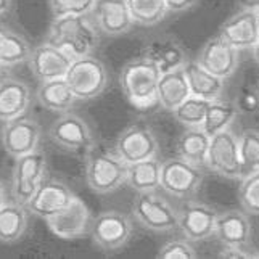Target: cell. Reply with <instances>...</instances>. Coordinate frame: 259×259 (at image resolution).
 Here are the masks:
<instances>
[{
    "label": "cell",
    "mask_w": 259,
    "mask_h": 259,
    "mask_svg": "<svg viewBox=\"0 0 259 259\" xmlns=\"http://www.w3.org/2000/svg\"><path fill=\"white\" fill-rule=\"evenodd\" d=\"M47 42L66 52L71 58L92 55L100 46V34L89 15L55 16L50 24Z\"/></svg>",
    "instance_id": "6da1fadb"
},
{
    "label": "cell",
    "mask_w": 259,
    "mask_h": 259,
    "mask_svg": "<svg viewBox=\"0 0 259 259\" xmlns=\"http://www.w3.org/2000/svg\"><path fill=\"white\" fill-rule=\"evenodd\" d=\"M161 71L145 57L127 61L121 71V87L127 102L139 110L158 103V82Z\"/></svg>",
    "instance_id": "7a4b0ae2"
},
{
    "label": "cell",
    "mask_w": 259,
    "mask_h": 259,
    "mask_svg": "<svg viewBox=\"0 0 259 259\" xmlns=\"http://www.w3.org/2000/svg\"><path fill=\"white\" fill-rule=\"evenodd\" d=\"M127 163H124L114 150L97 144L85 155V182L98 195L118 190L126 184Z\"/></svg>",
    "instance_id": "3957f363"
},
{
    "label": "cell",
    "mask_w": 259,
    "mask_h": 259,
    "mask_svg": "<svg viewBox=\"0 0 259 259\" xmlns=\"http://www.w3.org/2000/svg\"><path fill=\"white\" fill-rule=\"evenodd\" d=\"M132 216L150 232L169 234L177 230V211L156 190L137 192L132 203Z\"/></svg>",
    "instance_id": "277c9868"
},
{
    "label": "cell",
    "mask_w": 259,
    "mask_h": 259,
    "mask_svg": "<svg viewBox=\"0 0 259 259\" xmlns=\"http://www.w3.org/2000/svg\"><path fill=\"white\" fill-rule=\"evenodd\" d=\"M65 81L77 100H91L100 95L108 84V71L103 61L92 55L73 58Z\"/></svg>",
    "instance_id": "5b68a950"
},
{
    "label": "cell",
    "mask_w": 259,
    "mask_h": 259,
    "mask_svg": "<svg viewBox=\"0 0 259 259\" xmlns=\"http://www.w3.org/2000/svg\"><path fill=\"white\" fill-rule=\"evenodd\" d=\"M204 166L211 172L226 179H232V181L243 177L238 137L230 131V127L211 136L206 164Z\"/></svg>",
    "instance_id": "8992f818"
},
{
    "label": "cell",
    "mask_w": 259,
    "mask_h": 259,
    "mask_svg": "<svg viewBox=\"0 0 259 259\" xmlns=\"http://www.w3.org/2000/svg\"><path fill=\"white\" fill-rule=\"evenodd\" d=\"M204 174L200 166L185 161L181 156L161 163L159 189L176 198H190L203 184Z\"/></svg>",
    "instance_id": "52a82bcc"
},
{
    "label": "cell",
    "mask_w": 259,
    "mask_h": 259,
    "mask_svg": "<svg viewBox=\"0 0 259 259\" xmlns=\"http://www.w3.org/2000/svg\"><path fill=\"white\" fill-rule=\"evenodd\" d=\"M49 137L55 145L76 155L85 156L95 145L94 134L89 124L74 113H61L49 129Z\"/></svg>",
    "instance_id": "ba28073f"
},
{
    "label": "cell",
    "mask_w": 259,
    "mask_h": 259,
    "mask_svg": "<svg viewBox=\"0 0 259 259\" xmlns=\"http://www.w3.org/2000/svg\"><path fill=\"white\" fill-rule=\"evenodd\" d=\"M47 174V158L40 150L15 158L12 195L15 201L26 204Z\"/></svg>",
    "instance_id": "9c48e42d"
},
{
    "label": "cell",
    "mask_w": 259,
    "mask_h": 259,
    "mask_svg": "<svg viewBox=\"0 0 259 259\" xmlns=\"http://www.w3.org/2000/svg\"><path fill=\"white\" fill-rule=\"evenodd\" d=\"M134 226L127 214L119 211L100 212L92 221L91 235L94 243L103 251H116L127 245Z\"/></svg>",
    "instance_id": "30bf717a"
},
{
    "label": "cell",
    "mask_w": 259,
    "mask_h": 259,
    "mask_svg": "<svg viewBox=\"0 0 259 259\" xmlns=\"http://www.w3.org/2000/svg\"><path fill=\"white\" fill-rule=\"evenodd\" d=\"M158 150L159 145L155 132L145 124H131L122 129L114 144V151L127 164L155 158Z\"/></svg>",
    "instance_id": "8fae6325"
},
{
    "label": "cell",
    "mask_w": 259,
    "mask_h": 259,
    "mask_svg": "<svg viewBox=\"0 0 259 259\" xmlns=\"http://www.w3.org/2000/svg\"><path fill=\"white\" fill-rule=\"evenodd\" d=\"M218 214L206 203L187 201L177 211V229L190 242H201L214 235Z\"/></svg>",
    "instance_id": "7c38bea8"
},
{
    "label": "cell",
    "mask_w": 259,
    "mask_h": 259,
    "mask_svg": "<svg viewBox=\"0 0 259 259\" xmlns=\"http://www.w3.org/2000/svg\"><path fill=\"white\" fill-rule=\"evenodd\" d=\"M92 221L94 218L91 209L77 196H74V200L66 208L57 212L55 216L46 219L47 227L50 229L52 234L65 240L81 238L91 234Z\"/></svg>",
    "instance_id": "4fadbf2b"
},
{
    "label": "cell",
    "mask_w": 259,
    "mask_h": 259,
    "mask_svg": "<svg viewBox=\"0 0 259 259\" xmlns=\"http://www.w3.org/2000/svg\"><path fill=\"white\" fill-rule=\"evenodd\" d=\"M74 192L65 182L46 177L24 206L34 216L46 221L66 208L74 200Z\"/></svg>",
    "instance_id": "5bb4252c"
},
{
    "label": "cell",
    "mask_w": 259,
    "mask_h": 259,
    "mask_svg": "<svg viewBox=\"0 0 259 259\" xmlns=\"http://www.w3.org/2000/svg\"><path fill=\"white\" fill-rule=\"evenodd\" d=\"M40 126L31 118H16L7 121L2 129V147L12 158L39 150Z\"/></svg>",
    "instance_id": "9a60e30c"
},
{
    "label": "cell",
    "mask_w": 259,
    "mask_h": 259,
    "mask_svg": "<svg viewBox=\"0 0 259 259\" xmlns=\"http://www.w3.org/2000/svg\"><path fill=\"white\" fill-rule=\"evenodd\" d=\"M238 52L240 50L232 47L218 34L204 44L196 61L209 73L226 81L235 73L238 66Z\"/></svg>",
    "instance_id": "2e32d148"
},
{
    "label": "cell",
    "mask_w": 259,
    "mask_h": 259,
    "mask_svg": "<svg viewBox=\"0 0 259 259\" xmlns=\"http://www.w3.org/2000/svg\"><path fill=\"white\" fill-rule=\"evenodd\" d=\"M71 61H73V58L66 52L46 42L42 46L32 49L28 63L34 77L39 82H44L65 77Z\"/></svg>",
    "instance_id": "e0dca14e"
},
{
    "label": "cell",
    "mask_w": 259,
    "mask_h": 259,
    "mask_svg": "<svg viewBox=\"0 0 259 259\" xmlns=\"http://www.w3.org/2000/svg\"><path fill=\"white\" fill-rule=\"evenodd\" d=\"M91 15L98 31L113 37L129 32L134 26L126 0H95Z\"/></svg>",
    "instance_id": "ac0fdd59"
},
{
    "label": "cell",
    "mask_w": 259,
    "mask_h": 259,
    "mask_svg": "<svg viewBox=\"0 0 259 259\" xmlns=\"http://www.w3.org/2000/svg\"><path fill=\"white\" fill-rule=\"evenodd\" d=\"M219 35L237 50L253 49L259 35V16L256 10L242 8L221 26Z\"/></svg>",
    "instance_id": "d6986e66"
},
{
    "label": "cell",
    "mask_w": 259,
    "mask_h": 259,
    "mask_svg": "<svg viewBox=\"0 0 259 259\" xmlns=\"http://www.w3.org/2000/svg\"><path fill=\"white\" fill-rule=\"evenodd\" d=\"M142 57L153 61L161 73L184 68V65L189 61L184 46L176 37H171V35H163V37L150 40L142 49Z\"/></svg>",
    "instance_id": "ffe728a7"
},
{
    "label": "cell",
    "mask_w": 259,
    "mask_h": 259,
    "mask_svg": "<svg viewBox=\"0 0 259 259\" xmlns=\"http://www.w3.org/2000/svg\"><path fill=\"white\" fill-rule=\"evenodd\" d=\"M31 105L29 85L15 77L0 79V121L21 118Z\"/></svg>",
    "instance_id": "44dd1931"
},
{
    "label": "cell",
    "mask_w": 259,
    "mask_h": 259,
    "mask_svg": "<svg viewBox=\"0 0 259 259\" xmlns=\"http://www.w3.org/2000/svg\"><path fill=\"white\" fill-rule=\"evenodd\" d=\"M214 235L224 246H245L251 238V224L243 211H226L218 214Z\"/></svg>",
    "instance_id": "7402d4cb"
},
{
    "label": "cell",
    "mask_w": 259,
    "mask_h": 259,
    "mask_svg": "<svg viewBox=\"0 0 259 259\" xmlns=\"http://www.w3.org/2000/svg\"><path fill=\"white\" fill-rule=\"evenodd\" d=\"M184 73L189 82L190 95L204 98V100H218L224 89V79L214 76L204 69L198 61H187L184 65Z\"/></svg>",
    "instance_id": "603a6c76"
},
{
    "label": "cell",
    "mask_w": 259,
    "mask_h": 259,
    "mask_svg": "<svg viewBox=\"0 0 259 259\" xmlns=\"http://www.w3.org/2000/svg\"><path fill=\"white\" fill-rule=\"evenodd\" d=\"M187 97H190V89L184 68L161 73L158 82V105H161V108L174 111Z\"/></svg>",
    "instance_id": "cb8c5ba5"
},
{
    "label": "cell",
    "mask_w": 259,
    "mask_h": 259,
    "mask_svg": "<svg viewBox=\"0 0 259 259\" xmlns=\"http://www.w3.org/2000/svg\"><path fill=\"white\" fill-rule=\"evenodd\" d=\"M76 95L69 89L65 77L40 82L37 89V102L53 113H66L74 106Z\"/></svg>",
    "instance_id": "d4e9b609"
},
{
    "label": "cell",
    "mask_w": 259,
    "mask_h": 259,
    "mask_svg": "<svg viewBox=\"0 0 259 259\" xmlns=\"http://www.w3.org/2000/svg\"><path fill=\"white\" fill-rule=\"evenodd\" d=\"M28 227V208L18 201H7L0 206V242H18Z\"/></svg>",
    "instance_id": "484cf974"
},
{
    "label": "cell",
    "mask_w": 259,
    "mask_h": 259,
    "mask_svg": "<svg viewBox=\"0 0 259 259\" xmlns=\"http://www.w3.org/2000/svg\"><path fill=\"white\" fill-rule=\"evenodd\" d=\"M209 140L211 137L203 127H187L177 140V153L185 161L203 167L206 164Z\"/></svg>",
    "instance_id": "4316f807"
},
{
    "label": "cell",
    "mask_w": 259,
    "mask_h": 259,
    "mask_svg": "<svg viewBox=\"0 0 259 259\" xmlns=\"http://www.w3.org/2000/svg\"><path fill=\"white\" fill-rule=\"evenodd\" d=\"M32 47L21 34L0 24V66H16L29 60Z\"/></svg>",
    "instance_id": "83f0119b"
},
{
    "label": "cell",
    "mask_w": 259,
    "mask_h": 259,
    "mask_svg": "<svg viewBox=\"0 0 259 259\" xmlns=\"http://www.w3.org/2000/svg\"><path fill=\"white\" fill-rule=\"evenodd\" d=\"M159 176H161V163L155 158L142 159V161L127 164L126 184L136 192L158 190Z\"/></svg>",
    "instance_id": "f1b7e54d"
},
{
    "label": "cell",
    "mask_w": 259,
    "mask_h": 259,
    "mask_svg": "<svg viewBox=\"0 0 259 259\" xmlns=\"http://www.w3.org/2000/svg\"><path fill=\"white\" fill-rule=\"evenodd\" d=\"M238 114V110L235 103L230 102H222V100H212L208 106L206 116H204V121L201 124V127L208 136H214L221 131H226L230 127V124L235 121Z\"/></svg>",
    "instance_id": "f546056e"
},
{
    "label": "cell",
    "mask_w": 259,
    "mask_h": 259,
    "mask_svg": "<svg viewBox=\"0 0 259 259\" xmlns=\"http://www.w3.org/2000/svg\"><path fill=\"white\" fill-rule=\"evenodd\" d=\"M126 4L134 24L144 26V28L156 26L167 15L164 0H126Z\"/></svg>",
    "instance_id": "4dcf8cb0"
},
{
    "label": "cell",
    "mask_w": 259,
    "mask_h": 259,
    "mask_svg": "<svg viewBox=\"0 0 259 259\" xmlns=\"http://www.w3.org/2000/svg\"><path fill=\"white\" fill-rule=\"evenodd\" d=\"M209 103H211L209 100L190 95L172 113L176 116V119L181 124H184L185 127H201Z\"/></svg>",
    "instance_id": "1f68e13d"
},
{
    "label": "cell",
    "mask_w": 259,
    "mask_h": 259,
    "mask_svg": "<svg viewBox=\"0 0 259 259\" xmlns=\"http://www.w3.org/2000/svg\"><path fill=\"white\" fill-rule=\"evenodd\" d=\"M240 159H242L243 176L259 171V132L245 131L238 137Z\"/></svg>",
    "instance_id": "d6a6232c"
},
{
    "label": "cell",
    "mask_w": 259,
    "mask_h": 259,
    "mask_svg": "<svg viewBox=\"0 0 259 259\" xmlns=\"http://www.w3.org/2000/svg\"><path fill=\"white\" fill-rule=\"evenodd\" d=\"M238 200L245 212L259 216V171L245 174L242 177Z\"/></svg>",
    "instance_id": "836d02e7"
},
{
    "label": "cell",
    "mask_w": 259,
    "mask_h": 259,
    "mask_svg": "<svg viewBox=\"0 0 259 259\" xmlns=\"http://www.w3.org/2000/svg\"><path fill=\"white\" fill-rule=\"evenodd\" d=\"M53 16L91 15L95 0H49Z\"/></svg>",
    "instance_id": "e575fe53"
},
{
    "label": "cell",
    "mask_w": 259,
    "mask_h": 259,
    "mask_svg": "<svg viewBox=\"0 0 259 259\" xmlns=\"http://www.w3.org/2000/svg\"><path fill=\"white\" fill-rule=\"evenodd\" d=\"M158 257L163 259H192L196 257V251L192 246L190 240H171L161 246Z\"/></svg>",
    "instance_id": "d590c367"
},
{
    "label": "cell",
    "mask_w": 259,
    "mask_h": 259,
    "mask_svg": "<svg viewBox=\"0 0 259 259\" xmlns=\"http://www.w3.org/2000/svg\"><path fill=\"white\" fill-rule=\"evenodd\" d=\"M235 106L238 113L256 114L259 111V87L253 84L243 85L237 95Z\"/></svg>",
    "instance_id": "8d00e7d4"
},
{
    "label": "cell",
    "mask_w": 259,
    "mask_h": 259,
    "mask_svg": "<svg viewBox=\"0 0 259 259\" xmlns=\"http://www.w3.org/2000/svg\"><path fill=\"white\" fill-rule=\"evenodd\" d=\"M198 0H164L167 13H184L196 5Z\"/></svg>",
    "instance_id": "74e56055"
},
{
    "label": "cell",
    "mask_w": 259,
    "mask_h": 259,
    "mask_svg": "<svg viewBox=\"0 0 259 259\" xmlns=\"http://www.w3.org/2000/svg\"><path fill=\"white\" fill-rule=\"evenodd\" d=\"M221 257H251L254 256L245 249V246H224V249L219 253Z\"/></svg>",
    "instance_id": "f35d334b"
},
{
    "label": "cell",
    "mask_w": 259,
    "mask_h": 259,
    "mask_svg": "<svg viewBox=\"0 0 259 259\" xmlns=\"http://www.w3.org/2000/svg\"><path fill=\"white\" fill-rule=\"evenodd\" d=\"M240 8H245V10H256L259 7V0H237Z\"/></svg>",
    "instance_id": "ab89813d"
},
{
    "label": "cell",
    "mask_w": 259,
    "mask_h": 259,
    "mask_svg": "<svg viewBox=\"0 0 259 259\" xmlns=\"http://www.w3.org/2000/svg\"><path fill=\"white\" fill-rule=\"evenodd\" d=\"M10 10H12V0H0V18L8 15Z\"/></svg>",
    "instance_id": "60d3db41"
},
{
    "label": "cell",
    "mask_w": 259,
    "mask_h": 259,
    "mask_svg": "<svg viewBox=\"0 0 259 259\" xmlns=\"http://www.w3.org/2000/svg\"><path fill=\"white\" fill-rule=\"evenodd\" d=\"M5 203H7L5 185H4V182H2V179H0V206H2V204H5Z\"/></svg>",
    "instance_id": "b9f144b4"
},
{
    "label": "cell",
    "mask_w": 259,
    "mask_h": 259,
    "mask_svg": "<svg viewBox=\"0 0 259 259\" xmlns=\"http://www.w3.org/2000/svg\"><path fill=\"white\" fill-rule=\"evenodd\" d=\"M253 58L256 60V63L259 65V35H257V40H256V44L253 46Z\"/></svg>",
    "instance_id": "7bdbcfd3"
},
{
    "label": "cell",
    "mask_w": 259,
    "mask_h": 259,
    "mask_svg": "<svg viewBox=\"0 0 259 259\" xmlns=\"http://www.w3.org/2000/svg\"><path fill=\"white\" fill-rule=\"evenodd\" d=\"M256 13H257V16H259V7L256 8Z\"/></svg>",
    "instance_id": "ee69618b"
},
{
    "label": "cell",
    "mask_w": 259,
    "mask_h": 259,
    "mask_svg": "<svg viewBox=\"0 0 259 259\" xmlns=\"http://www.w3.org/2000/svg\"><path fill=\"white\" fill-rule=\"evenodd\" d=\"M257 87H259V84H257Z\"/></svg>",
    "instance_id": "f6af8a7d"
},
{
    "label": "cell",
    "mask_w": 259,
    "mask_h": 259,
    "mask_svg": "<svg viewBox=\"0 0 259 259\" xmlns=\"http://www.w3.org/2000/svg\"><path fill=\"white\" fill-rule=\"evenodd\" d=\"M0 68H2V66H0Z\"/></svg>",
    "instance_id": "bcb514c9"
}]
</instances>
